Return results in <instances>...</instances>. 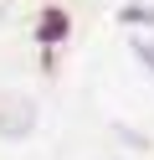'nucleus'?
<instances>
[{
    "instance_id": "1",
    "label": "nucleus",
    "mask_w": 154,
    "mask_h": 160,
    "mask_svg": "<svg viewBox=\"0 0 154 160\" xmlns=\"http://www.w3.org/2000/svg\"><path fill=\"white\" fill-rule=\"evenodd\" d=\"M123 21H128V26H149L154 16H149V11H139V5H133V11H123Z\"/></svg>"
},
{
    "instance_id": "2",
    "label": "nucleus",
    "mask_w": 154,
    "mask_h": 160,
    "mask_svg": "<svg viewBox=\"0 0 154 160\" xmlns=\"http://www.w3.org/2000/svg\"><path fill=\"white\" fill-rule=\"evenodd\" d=\"M133 52H139V57H144V67L154 72V47H149V42H133Z\"/></svg>"
}]
</instances>
